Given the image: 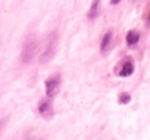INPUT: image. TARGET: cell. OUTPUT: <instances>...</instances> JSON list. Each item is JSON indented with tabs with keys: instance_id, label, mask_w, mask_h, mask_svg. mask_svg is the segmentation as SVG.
I'll return each instance as SVG.
<instances>
[{
	"instance_id": "1",
	"label": "cell",
	"mask_w": 150,
	"mask_h": 140,
	"mask_svg": "<svg viewBox=\"0 0 150 140\" xmlns=\"http://www.w3.org/2000/svg\"><path fill=\"white\" fill-rule=\"evenodd\" d=\"M37 46H38V41L34 37L27 38V41L24 44V49H22V53H21V59H22L24 63H31L33 62V59L35 58Z\"/></svg>"
},
{
	"instance_id": "2",
	"label": "cell",
	"mask_w": 150,
	"mask_h": 140,
	"mask_svg": "<svg viewBox=\"0 0 150 140\" xmlns=\"http://www.w3.org/2000/svg\"><path fill=\"white\" fill-rule=\"evenodd\" d=\"M56 46H57V34L53 31L49 36V40H47V44H46L44 52L41 53V58H40V62L41 63H47V62L52 60V58L56 53Z\"/></svg>"
},
{
	"instance_id": "3",
	"label": "cell",
	"mask_w": 150,
	"mask_h": 140,
	"mask_svg": "<svg viewBox=\"0 0 150 140\" xmlns=\"http://www.w3.org/2000/svg\"><path fill=\"white\" fill-rule=\"evenodd\" d=\"M44 87H46V95H47V97H49V99L54 97L56 93H57L59 89H60V75H53V77L47 78L46 83H44Z\"/></svg>"
},
{
	"instance_id": "4",
	"label": "cell",
	"mask_w": 150,
	"mask_h": 140,
	"mask_svg": "<svg viewBox=\"0 0 150 140\" xmlns=\"http://www.w3.org/2000/svg\"><path fill=\"white\" fill-rule=\"evenodd\" d=\"M115 72H116L119 77H129V75L134 72V63H132V60L125 59L119 66L115 68Z\"/></svg>"
},
{
	"instance_id": "5",
	"label": "cell",
	"mask_w": 150,
	"mask_h": 140,
	"mask_svg": "<svg viewBox=\"0 0 150 140\" xmlns=\"http://www.w3.org/2000/svg\"><path fill=\"white\" fill-rule=\"evenodd\" d=\"M38 114L44 118H50L53 117V106H52V102L50 100H41L40 105H38Z\"/></svg>"
},
{
	"instance_id": "6",
	"label": "cell",
	"mask_w": 150,
	"mask_h": 140,
	"mask_svg": "<svg viewBox=\"0 0 150 140\" xmlns=\"http://www.w3.org/2000/svg\"><path fill=\"white\" fill-rule=\"evenodd\" d=\"M112 40H113V33L112 31H108L103 38H102V43H100V52L105 55L106 52H109L110 46H112Z\"/></svg>"
},
{
	"instance_id": "7",
	"label": "cell",
	"mask_w": 150,
	"mask_h": 140,
	"mask_svg": "<svg viewBox=\"0 0 150 140\" xmlns=\"http://www.w3.org/2000/svg\"><path fill=\"white\" fill-rule=\"evenodd\" d=\"M100 3H102V0H93V3H91V6H90V11H88V14H87V18H88V19H94V18L99 15Z\"/></svg>"
},
{
	"instance_id": "8",
	"label": "cell",
	"mask_w": 150,
	"mask_h": 140,
	"mask_svg": "<svg viewBox=\"0 0 150 140\" xmlns=\"http://www.w3.org/2000/svg\"><path fill=\"white\" fill-rule=\"evenodd\" d=\"M125 40H127V44L128 46H135L138 43V40H140V33L135 31V30H131V31L127 33Z\"/></svg>"
},
{
	"instance_id": "9",
	"label": "cell",
	"mask_w": 150,
	"mask_h": 140,
	"mask_svg": "<svg viewBox=\"0 0 150 140\" xmlns=\"http://www.w3.org/2000/svg\"><path fill=\"white\" fill-rule=\"evenodd\" d=\"M118 102H119L121 105H127V103H129V102H131V95H129V93H121Z\"/></svg>"
},
{
	"instance_id": "10",
	"label": "cell",
	"mask_w": 150,
	"mask_h": 140,
	"mask_svg": "<svg viewBox=\"0 0 150 140\" xmlns=\"http://www.w3.org/2000/svg\"><path fill=\"white\" fill-rule=\"evenodd\" d=\"M146 21H147V24H150V9H149V12H147V16H146Z\"/></svg>"
},
{
	"instance_id": "11",
	"label": "cell",
	"mask_w": 150,
	"mask_h": 140,
	"mask_svg": "<svg viewBox=\"0 0 150 140\" xmlns=\"http://www.w3.org/2000/svg\"><path fill=\"white\" fill-rule=\"evenodd\" d=\"M119 2H121V0H110V5H113V6H115V5H118Z\"/></svg>"
},
{
	"instance_id": "12",
	"label": "cell",
	"mask_w": 150,
	"mask_h": 140,
	"mask_svg": "<svg viewBox=\"0 0 150 140\" xmlns=\"http://www.w3.org/2000/svg\"><path fill=\"white\" fill-rule=\"evenodd\" d=\"M5 122H6V119H2V121H0V130H2V127H3Z\"/></svg>"
}]
</instances>
